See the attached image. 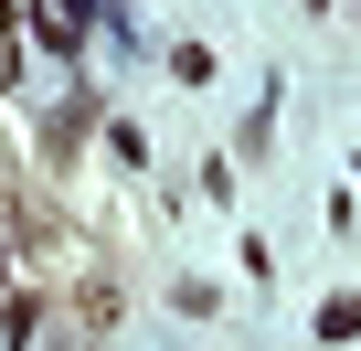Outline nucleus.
Segmentation results:
<instances>
[{
	"mask_svg": "<svg viewBox=\"0 0 361 351\" xmlns=\"http://www.w3.org/2000/svg\"><path fill=\"white\" fill-rule=\"evenodd\" d=\"M350 330H361V298H329L319 309V340H350Z\"/></svg>",
	"mask_w": 361,
	"mask_h": 351,
	"instance_id": "1",
	"label": "nucleus"
}]
</instances>
